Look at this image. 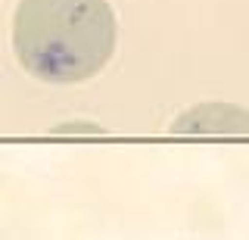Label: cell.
<instances>
[{
	"label": "cell",
	"mask_w": 249,
	"mask_h": 240,
	"mask_svg": "<svg viewBox=\"0 0 249 240\" xmlns=\"http://www.w3.org/2000/svg\"><path fill=\"white\" fill-rule=\"evenodd\" d=\"M119 22L109 0H19L13 50L31 78L81 84L115 53Z\"/></svg>",
	"instance_id": "1"
},
{
	"label": "cell",
	"mask_w": 249,
	"mask_h": 240,
	"mask_svg": "<svg viewBox=\"0 0 249 240\" xmlns=\"http://www.w3.org/2000/svg\"><path fill=\"white\" fill-rule=\"evenodd\" d=\"M171 134H249V112L224 103H202L187 110L171 125Z\"/></svg>",
	"instance_id": "2"
}]
</instances>
